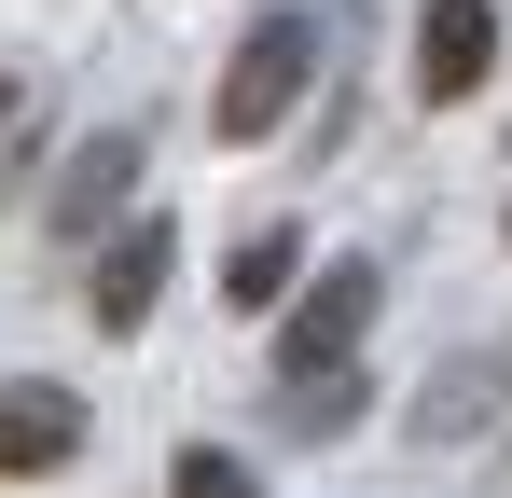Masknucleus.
Returning a JSON list of instances; mask_svg holds the SVG:
<instances>
[{
	"mask_svg": "<svg viewBox=\"0 0 512 498\" xmlns=\"http://www.w3.org/2000/svg\"><path fill=\"white\" fill-rule=\"evenodd\" d=\"M222 291H236V305H291V291H305V236H291V222H263V236H236V263H222Z\"/></svg>",
	"mask_w": 512,
	"mask_h": 498,
	"instance_id": "nucleus-8",
	"label": "nucleus"
},
{
	"mask_svg": "<svg viewBox=\"0 0 512 498\" xmlns=\"http://www.w3.org/2000/svg\"><path fill=\"white\" fill-rule=\"evenodd\" d=\"M167 498H263V485H250V457H222V443H194V457L167 471Z\"/></svg>",
	"mask_w": 512,
	"mask_h": 498,
	"instance_id": "nucleus-10",
	"label": "nucleus"
},
{
	"mask_svg": "<svg viewBox=\"0 0 512 498\" xmlns=\"http://www.w3.org/2000/svg\"><path fill=\"white\" fill-rule=\"evenodd\" d=\"M42 471H84V402L56 374H14L0 388V485H42Z\"/></svg>",
	"mask_w": 512,
	"mask_h": 498,
	"instance_id": "nucleus-4",
	"label": "nucleus"
},
{
	"mask_svg": "<svg viewBox=\"0 0 512 498\" xmlns=\"http://www.w3.org/2000/svg\"><path fill=\"white\" fill-rule=\"evenodd\" d=\"M277 415H291L305 443H333L346 415H360V360H346V374H291V388H277Z\"/></svg>",
	"mask_w": 512,
	"mask_h": 498,
	"instance_id": "nucleus-9",
	"label": "nucleus"
},
{
	"mask_svg": "<svg viewBox=\"0 0 512 498\" xmlns=\"http://www.w3.org/2000/svg\"><path fill=\"white\" fill-rule=\"evenodd\" d=\"M374 305H388V277H374V263L305 277V291H291V332H277V360H291V374H346V360H360V332H374Z\"/></svg>",
	"mask_w": 512,
	"mask_h": 498,
	"instance_id": "nucleus-3",
	"label": "nucleus"
},
{
	"mask_svg": "<svg viewBox=\"0 0 512 498\" xmlns=\"http://www.w3.org/2000/svg\"><path fill=\"white\" fill-rule=\"evenodd\" d=\"M402 429H416V457H471V471H512V360H443L416 402H402Z\"/></svg>",
	"mask_w": 512,
	"mask_h": 498,
	"instance_id": "nucleus-1",
	"label": "nucleus"
},
{
	"mask_svg": "<svg viewBox=\"0 0 512 498\" xmlns=\"http://www.w3.org/2000/svg\"><path fill=\"white\" fill-rule=\"evenodd\" d=\"M167 263H180V236L139 208V222H111L97 236V277H84V305H97V332H139L153 305H167Z\"/></svg>",
	"mask_w": 512,
	"mask_h": 498,
	"instance_id": "nucleus-6",
	"label": "nucleus"
},
{
	"mask_svg": "<svg viewBox=\"0 0 512 498\" xmlns=\"http://www.w3.org/2000/svg\"><path fill=\"white\" fill-rule=\"evenodd\" d=\"M28 97H42V83H28V70H0V139L28 125Z\"/></svg>",
	"mask_w": 512,
	"mask_h": 498,
	"instance_id": "nucleus-11",
	"label": "nucleus"
},
{
	"mask_svg": "<svg viewBox=\"0 0 512 498\" xmlns=\"http://www.w3.org/2000/svg\"><path fill=\"white\" fill-rule=\"evenodd\" d=\"M305 83H319V28L305 14H263L250 42H236V70H222V97H208V125L222 139H277Z\"/></svg>",
	"mask_w": 512,
	"mask_h": 498,
	"instance_id": "nucleus-2",
	"label": "nucleus"
},
{
	"mask_svg": "<svg viewBox=\"0 0 512 498\" xmlns=\"http://www.w3.org/2000/svg\"><path fill=\"white\" fill-rule=\"evenodd\" d=\"M485 70H499V0H429L416 14V97L457 111V97H485Z\"/></svg>",
	"mask_w": 512,
	"mask_h": 498,
	"instance_id": "nucleus-5",
	"label": "nucleus"
},
{
	"mask_svg": "<svg viewBox=\"0 0 512 498\" xmlns=\"http://www.w3.org/2000/svg\"><path fill=\"white\" fill-rule=\"evenodd\" d=\"M125 194H139V139L111 125V139H84V153L56 166V194H42V222H56V236H97V222H111Z\"/></svg>",
	"mask_w": 512,
	"mask_h": 498,
	"instance_id": "nucleus-7",
	"label": "nucleus"
}]
</instances>
